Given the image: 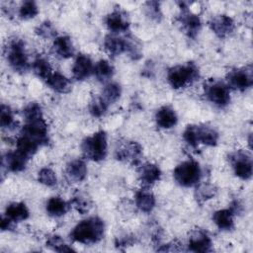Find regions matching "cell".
I'll return each instance as SVG.
<instances>
[{
	"mask_svg": "<svg viewBox=\"0 0 253 253\" xmlns=\"http://www.w3.org/2000/svg\"><path fill=\"white\" fill-rule=\"evenodd\" d=\"M38 179H39L40 183H42L47 187H53L56 185V182H57L55 173L49 168H42L39 172Z\"/></svg>",
	"mask_w": 253,
	"mask_h": 253,
	"instance_id": "8d00e7d4",
	"label": "cell"
},
{
	"mask_svg": "<svg viewBox=\"0 0 253 253\" xmlns=\"http://www.w3.org/2000/svg\"><path fill=\"white\" fill-rule=\"evenodd\" d=\"M106 25L108 29L114 33L126 32L129 26L127 16L122 11H114L106 18Z\"/></svg>",
	"mask_w": 253,
	"mask_h": 253,
	"instance_id": "9a60e30c",
	"label": "cell"
},
{
	"mask_svg": "<svg viewBox=\"0 0 253 253\" xmlns=\"http://www.w3.org/2000/svg\"><path fill=\"white\" fill-rule=\"evenodd\" d=\"M39 13V8L34 1H25L19 9L20 18L29 20L36 17Z\"/></svg>",
	"mask_w": 253,
	"mask_h": 253,
	"instance_id": "836d02e7",
	"label": "cell"
},
{
	"mask_svg": "<svg viewBox=\"0 0 253 253\" xmlns=\"http://www.w3.org/2000/svg\"><path fill=\"white\" fill-rule=\"evenodd\" d=\"M33 70L35 74L42 80H47L53 73L49 62L43 57H38L33 62Z\"/></svg>",
	"mask_w": 253,
	"mask_h": 253,
	"instance_id": "f546056e",
	"label": "cell"
},
{
	"mask_svg": "<svg viewBox=\"0 0 253 253\" xmlns=\"http://www.w3.org/2000/svg\"><path fill=\"white\" fill-rule=\"evenodd\" d=\"M183 137L184 140L191 146L196 147L199 143H198V139H197V128L196 126H188L183 133Z\"/></svg>",
	"mask_w": 253,
	"mask_h": 253,
	"instance_id": "60d3db41",
	"label": "cell"
},
{
	"mask_svg": "<svg viewBox=\"0 0 253 253\" xmlns=\"http://www.w3.org/2000/svg\"><path fill=\"white\" fill-rule=\"evenodd\" d=\"M206 96L210 102L217 107H225L230 102V91L227 84L213 81L207 85Z\"/></svg>",
	"mask_w": 253,
	"mask_h": 253,
	"instance_id": "8992f818",
	"label": "cell"
},
{
	"mask_svg": "<svg viewBox=\"0 0 253 253\" xmlns=\"http://www.w3.org/2000/svg\"><path fill=\"white\" fill-rule=\"evenodd\" d=\"M93 73L100 82H106L114 75V67L108 60L102 59L94 65Z\"/></svg>",
	"mask_w": 253,
	"mask_h": 253,
	"instance_id": "f1b7e54d",
	"label": "cell"
},
{
	"mask_svg": "<svg viewBox=\"0 0 253 253\" xmlns=\"http://www.w3.org/2000/svg\"><path fill=\"white\" fill-rule=\"evenodd\" d=\"M0 124L2 128H10L15 126L13 112L10 107L2 105L0 111Z\"/></svg>",
	"mask_w": 253,
	"mask_h": 253,
	"instance_id": "d590c367",
	"label": "cell"
},
{
	"mask_svg": "<svg viewBox=\"0 0 253 253\" xmlns=\"http://www.w3.org/2000/svg\"><path fill=\"white\" fill-rule=\"evenodd\" d=\"M107 135L103 130L86 137L81 145L83 155L93 161L103 160L107 155Z\"/></svg>",
	"mask_w": 253,
	"mask_h": 253,
	"instance_id": "3957f363",
	"label": "cell"
},
{
	"mask_svg": "<svg viewBox=\"0 0 253 253\" xmlns=\"http://www.w3.org/2000/svg\"><path fill=\"white\" fill-rule=\"evenodd\" d=\"M23 116L25 118L26 123L33 122L39 119L42 118V109L41 106L37 103H31L29 104L24 110H23Z\"/></svg>",
	"mask_w": 253,
	"mask_h": 253,
	"instance_id": "e575fe53",
	"label": "cell"
},
{
	"mask_svg": "<svg viewBox=\"0 0 253 253\" xmlns=\"http://www.w3.org/2000/svg\"><path fill=\"white\" fill-rule=\"evenodd\" d=\"M70 208V204L59 197H52L46 203V211L51 216H61L65 214Z\"/></svg>",
	"mask_w": 253,
	"mask_h": 253,
	"instance_id": "484cf974",
	"label": "cell"
},
{
	"mask_svg": "<svg viewBox=\"0 0 253 253\" xmlns=\"http://www.w3.org/2000/svg\"><path fill=\"white\" fill-rule=\"evenodd\" d=\"M199 78V69L192 63L188 62L183 65H176L168 70L167 80L174 89H181L191 85Z\"/></svg>",
	"mask_w": 253,
	"mask_h": 253,
	"instance_id": "7a4b0ae2",
	"label": "cell"
},
{
	"mask_svg": "<svg viewBox=\"0 0 253 253\" xmlns=\"http://www.w3.org/2000/svg\"><path fill=\"white\" fill-rule=\"evenodd\" d=\"M47 85L58 93H68L71 90V82L59 72H54L46 80Z\"/></svg>",
	"mask_w": 253,
	"mask_h": 253,
	"instance_id": "cb8c5ba5",
	"label": "cell"
},
{
	"mask_svg": "<svg viewBox=\"0 0 253 253\" xmlns=\"http://www.w3.org/2000/svg\"><path fill=\"white\" fill-rule=\"evenodd\" d=\"M146 15L153 20H158L161 17L159 4L157 2H148L146 3Z\"/></svg>",
	"mask_w": 253,
	"mask_h": 253,
	"instance_id": "b9f144b4",
	"label": "cell"
},
{
	"mask_svg": "<svg viewBox=\"0 0 253 253\" xmlns=\"http://www.w3.org/2000/svg\"><path fill=\"white\" fill-rule=\"evenodd\" d=\"M135 205L143 212H149L155 207L154 195L145 189H141L135 194Z\"/></svg>",
	"mask_w": 253,
	"mask_h": 253,
	"instance_id": "7402d4cb",
	"label": "cell"
},
{
	"mask_svg": "<svg viewBox=\"0 0 253 253\" xmlns=\"http://www.w3.org/2000/svg\"><path fill=\"white\" fill-rule=\"evenodd\" d=\"M161 171L159 167L152 163H146L139 169V180L143 185H152L160 179Z\"/></svg>",
	"mask_w": 253,
	"mask_h": 253,
	"instance_id": "ffe728a7",
	"label": "cell"
},
{
	"mask_svg": "<svg viewBox=\"0 0 253 253\" xmlns=\"http://www.w3.org/2000/svg\"><path fill=\"white\" fill-rule=\"evenodd\" d=\"M201 168L198 162L187 160L180 163L173 172L175 181L183 187H192L197 185L201 178Z\"/></svg>",
	"mask_w": 253,
	"mask_h": 253,
	"instance_id": "277c9868",
	"label": "cell"
},
{
	"mask_svg": "<svg viewBox=\"0 0 253 253\" xmlns=\"http://www.w3.org/2000/svg\"><path fill=\"white\" fill-rule=\"evenodd\" d=\"M13 222L10 218H8L6 215L2 216L1 219V229L2 230H10L13 228Z\"/></svg>",
	"mask_w": 253,
	"mask_h": 253,
	"instance_id": "7bdbcfd3",
	"label": "cell"
},
{
	"mask_svg": "<svg viewBox=\"0 0 253 253\" xmlns=\"http://www.w3.org/2000/svg\"><path fill=\"white\" fill-rule=\"evenodd\" d=\"M94 71V65L91 58L86 54H80L75 59L72 66V73L75 79L84 80Z\"/></svg>",
	"mask_w": 253,
	"mask_h": 253,
	"instance_id": "7c38bea8",
	"label": "cell"
},
{
	"mask_svg": "<svg viewBox=\"0 0 253 253\" xmlns=\"http://www.w3.org/2000/svg\"><path fill=\"white\" fill-rule=\"evenodd\" d=\"M234 213L230 209L227 210H220L213 213L212 219L216 226L222 230H230L234 226L233 220Z\"/></svg>",
	"mask_w": 253,
	"mask_h": 253,
	"instance_id": "d4e9b609",
	"label": "cell"
},
{
	"mask_svg": "<svg viewBox=\"0 0 253 253\" xmlns=\"http://www.w3.org/2000/svg\"><path fill=\"white\" fill-rule=\"evenodd\" d=\"M104 230L105 225L103 220L97 216H93L80 221L73 228L71 237L76 242L82 244H92L102 239Z\"/></svg>",
	"mask_w": 253,
	"mask_h": 253,
	"instance_id": "6da1fadb",
	"label": "cell"
},
{
	"mask_svg": "<svg viewBox=\"0 0 253 253\" xmlns=\"http://www.w3.org/2000/svg\"><path fill=\"white\" fill-rule=\"evenodd\" d=\"M210 27L218 38L223 39L233 32L235 25L229 16L218 15L211 20Z\"/></svg>",
	"mask_w": 253,
	"mask_h": 253,
	"instance_id": "30bf717a",
	"label": "cell"
},
{
	"mask_svg": "<svg viewBox=\"0 0 253 253\" xmlns=\"http://www.w3.org/2000/svg\"><path fill=\"white\" fill-rule=\"evenodd\" d=\"M46 246H48L52 250L58 251V252H67V251L73 250L71 247H68V245L64 243L63 239L58 235L50 236L46 240Z\"/></svg>",
	"mask_w": 253,
	"mask_h": 253,
	"instance_id": "74e56055",
	"label": "cell"
},
{
	"mask_svg": "<svg viewBox=\"0 0 253 253\" xmlns=\"http://www.w3.org/2000/svg\"><path fill=\"white\" fill-rule=\"evenodd\" d=\"M189 250L194 252H209L211 250V240L203 230H196L189 239Z\"/></svg>",
	"mask_w": 253,
	"mask_h": 253,
	"instance_id": "5bb4252c",
	"label": "cell"
},
{
	"mask_svg": "<svg viewBox=\"0 0 253 253\" xmlns=\"http://www.w3.org/2000/svg\"><path fill=\"white\" fill-rule=\"evenodd\" d=\"M28 159L27 156L16 150L6 153L3 158V165H5L7 170L11 172H20L25 169Z\"/></svg>",
	"mask_w": 253,
	"mask_h": 253,
	"instance_id": "2e32d148",
	"label": "cell"
},
{
	"mask_svg": "<svg viewBox=\"0 0 253 253\" xmlns=\"http://www.w3.org/2000/svg\"><path fill=\"white\" fill-rule=\"evenodd\" d=\"M228 87H231L235 90L244 91L252 86L253 76L251 67L245 68H236L231 70L227 75Z\"/></svg>",
	"mask_w": 253,
	"mask_h": 253,
	"instance_id": "ba28073f",
	"label": "cell"
},
{
	"mask_svg": "<svg viewBox=\"0 0 253 253\" xmlns=\"http://www.w3.org/2000/svg\"><path fill=\"white\" fill-rule=\"evenodd\" d=\"M5 215L12 221H22L29 217V210L23 203H12L5 211Z\"/></svg>",
	"mask_w": 253,
	"mask_h": 253,
	"instance_id": "4316f807",
	"label": "cell"
},
{
	"mask_svg": "<svg viewBox=\"0 0 253 253\" xmlns=\"http://www.w3.org/2000/svg\"><path fill=\"white\" fill-rule=\"evenodd\" d=\"M215 187L210 183L200 184L195 192V196L199 202H205L211 199L215 195Z\"/></svg>",
	"mask_w": 253,
	"mask_h": 253,
	"instance_id": "1f68e13d",
	"label": "cell"
},
{
	"mask_svg": "<svg viewBox=\"0 0 253 253\" xmlns=\"http://www.w3.org/2000/svg\"><path fill=\"white\" fill-rule=\"evenodd\" d=\"M122 89L117 83H109L103 90L102 96L100 97L108 106L112 103H115L121 96Z\"/></svg>",
	"mask_w": 253,
	"mask_h": 253,
	"instance_id": "4dcf8cb0",
	"label": "cell"
},
{
	"mask_svg": "<svg viewBox=\"0 0 253 253\" xmlns=\"http://www.w3.org/2000/svg\"><path fill=\"white\" fill-rule=\"evenodd\" d=\"M198 143L213 146L218 140V133L215 129L208 126H196Z\"/></svg>",
	"mask_w": 253,
	"mask_h": 253,
	"instance_id": "603a6c76",
	"label": "cell"
},
{
	"mask_svg": "<svg viewBox=\"0 0 253 253\" xmlns=\"http://www.w3.org/2000/svg\"><path fill=\"white\" fill-rule=\"evenodd\" d=\"M107 108H108V105L101 98H98V99H95L93 102H91L89 111L93 117L100 118L106 113Z\"/></svg>",
	"mask_w": 253,
	"mask_h": 253,
	"instance_id": "ab89813d",
	"label": "cell"
},
{
	"mask_svg": "<svg viewBox=\"0 0 253 253\" xmlns=\"http://www.w3.org/2000/svg\"><path fill=\"white\" fill-rule=\"evenodd\" d=\"M230 163L236 176L247 180L252 176V159L251 156L244 151H236L230 154Z\"/></svg>",
	"mask_w": 253,
	"mask_h": 253,
	"instance_id": "52a82bcc",
	"label": "cell"
},
{
	"mask_svg": "<svg viewBox=\"0 0 253 253\" xmlns=\"http://www.w3.org/2000/svg\"><path fill=\"white\" fill-rule=\"evenodd\" d=\"M40 146L41 144L38 141L22 133L17 139V150L23 153L28 158L33 156Z\"/></svg>",
	"mask_w": 253,
	"mask_h": 253,
	"instance_id": "83f0119b",
	"label": "cell"
},
{
	"mask_svg": "<svg viewBox=\"0 0 253 253\" xmlns=\"http://www.w3.org/2000/svg\"><path fill=\"white\" fill-rule=\"evenodd\" d=\"M104 47L111 55H119L126 52V38L117 37L114 35H109L104 40Z\"/></svg>",
	"mask_w": 253,
	"mask_h": 253,
	"instance_id": "44dd1931",
	"label": "cell"
},
{
	"mask_svg": "<svg viewBox=\"0 0 253 253\" xmlns=\"http://www.w3.org/2000/svg\"><path fill=\"white\" fill-rule=\"evenodd\" d=\"M142 154L140 145L136 142L129 141L117 149V158L120 160H126L133 164L139 162Z\"/></svg>",
	"mask_w": 253,
	"mask_h": 253,
	"instance_id": "4fadbf2b",
	"label": "cell"
},
{
	"mask_svg": "<svg viewBox=\"0 0 253 253\" xmlns=\"http://www.w3.org/2000/svg\"><path fill=\"white\" fill-rule=\"evenodd\" d=\"M36 33L39 37H41L42 39H46V40L53 39L56 36L55 29L47 21H45V22L42 23L40 26H38L37 29H36Z\"/></svg>",
	"mask_w": 253,
	"mask_h": 253,
	"instance_id": "f35d334b",
	"label": "cell"
},
{
	"mask_svg": "<svg viewBox=\"0 0 253 253\" xmlns=\"http://www.w3.org/2000/svg\"><path fill=\"white\" fill-rule=\"evenodd\" d=\"M7 60L10 66L17 72L28 71L30 64L26 53L25 44L21 40H13L6 47Z\"/></svg>",
	"mask_w": 253,
	"mask_h": 253,
	"instance_id": "5b68a950",
	"label": "cell"
},
{
	"mask_svg": "<svg viewBox=\"0 0 253 253\" xmlns=\"http://www.w3.org/2000/svg\"><path fill=\"white\" fill-rule=\"evenodd\" d=\"M178 20L179 23L182 25V28L190 38L194 39L198 35L201 29V20L197 15L184 8Z\"/></svg>",
	"mask_w": 253,
	"mask_h": 253,
	"instance_id": "8fae6325",
	"label": "cell"
},
{
	"mask_svg": "<svg viewBox=\"0 0 253 253\" xmlns=\"http://www.w3.org/2000/svg\"><path fill=\"white\" fill-rule=\"evenodd\" d=\"M72 204L74 205L75 209L81 213L84 214L89 211L91 209V201L90 199L83 193H77L72 200Z\"/></svg>",
	"mask_w": 253,
	"mask_h": 253,
	"instance_id": "d6a6232c",
	"label": "cell"
},
{
	"mask_svg": "<svg viewBox=\"0 0 253 253\" xmlns=\"http://www.w3.org/2000/svg\"><path fill=\"white\" fill-rule=\"evenodd\" d=\"M21 133L35 139L41 145L43 143H46L48 140L47 126L42 118L33 122L26 123V125L22 128Z\"/></svg>",
	"mask_w": 253,
	"mask_h": 253,
	"instance_id": "9c48e42d",
	"label": "cell"
},
{
	"mask_svg": "<svg viewBox=\"0 0 253 253\" xmlns=\"http://www.w3.org/2000/svg\"><path fill=\"white\" fill-rule=\"evenodd\" d=\"M65 173L67 178L72 182H81L87 175V167L83 160L75 159L66 166Z\"/></svg>",
	"mask_w": 253,
	"mask_h": 253,
	"instance_id": "d6986e66",
	"label": "cell"
},
{
	"mask_svg": "<svg viewBox=\"0 0 253 253\" xmlns=\"http://www.w3.org/2000/svg\"><path fill=\"white\" fill-rule=\"evenodd\" d=\"M177 115L175 111L168 107L163 106L157 110L155 114V121L158 126L162 128H171L177 124Z\"/></svg>",
	"mask_w": 253,
	"mask_h": 253,
	"instance_id": "e0dca14e",
	"label": "cell"
},
{
	"mask_svg": "<svg viewBox=\"0 0 253 253\" xmlns=\"http://www.w3.org/2000/svg\"><path fill=\"white\" fill-rule=\"evenodd\" d=\"M53 53L60 58H69L74 54V47L69 37L61 36L55 38L52 44Z\"/></svg>",
	"mask_w": 253,
	"mask_h": 253,
	"instance_id": "ac0fdd59",
	"label": "cell"
}]
</instances>
